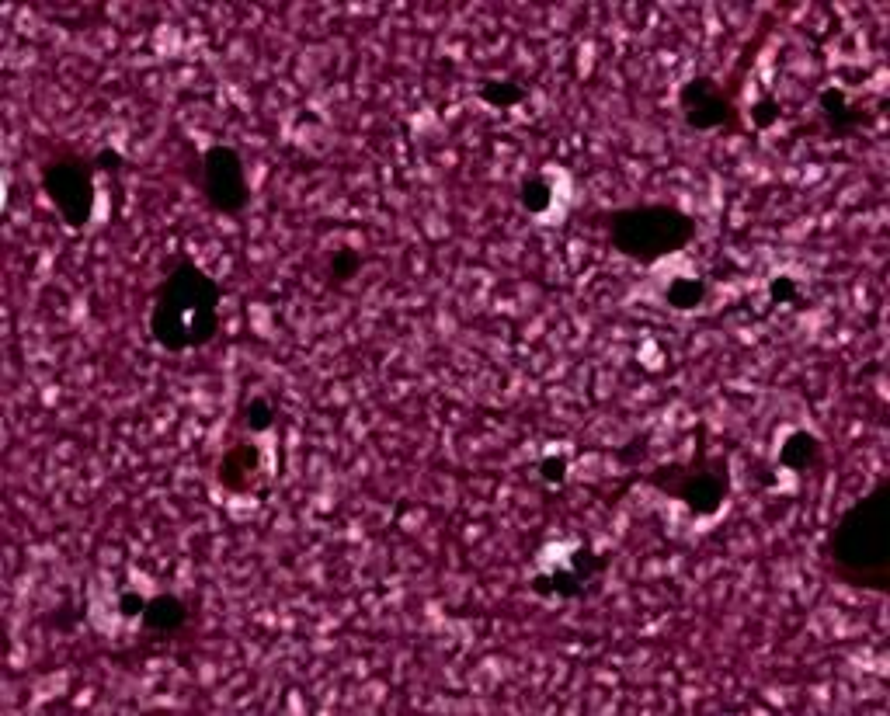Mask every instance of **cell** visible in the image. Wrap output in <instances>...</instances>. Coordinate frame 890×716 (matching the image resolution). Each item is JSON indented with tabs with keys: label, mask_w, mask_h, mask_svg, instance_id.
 I'll list each match as a JSON object with an SVG mask.
<instances>
[{
	"label": "cell",
	"mask_w": 890,
	"mask_h": 716,
	"mask_svg": "<svg viewBox=\"0 0 890 716\" xmlns=\"http://www.w3.org/2000/svg\"><path fill=\"white\" fill-rule=\"evenodd\" d=\"M143 609H147V598H143V595H136V591H122V595H119V612L126 619L143 616Z\"/></svg>",
	"instance_id": "7402d4cb"
},
{
	"label": "cell",
	"mask_w": 890,
	"mask_h": 716,
	"mask_svg": "<svg viewBox=\"0 0 890 716\" xmlns=\"http://www.w3.org/2000/svg\"><path fill=\"white\" fill-rule=\"evenodd\" d=\"M828 567L852 588L890 591V480L838 518L828 536Z\"/></svg>",
	"instance_id": "6da1fadb"
},
{
	"label": "cell",
	"mask_w": 890,
	"mask_h": 716,
	"mask_svg": "<svg viewBox=\"0 0 890 716\" xmlns=\"http://www.w3.org/2000/svg\"><path fill=\"white\" fill-rule=\"evenodd\" d=\"M539 477H543V484L560 487L567 480V456H543L539 459Z\"/></svg>",
	"instance_id": "ac0fdd59"
},
{
	"label": "cell",
	"mask_w": 890,
	"mask_h": 716,
	"mask_svg": "<svg viewBox=\"0 0 890 716\" xmlns=\"http://www.w3.org/2000/svg\"><path fill=\"white\" fill-rule=\"evenodd\" d=\"M115 164H119V153L105 150V153H98V164H94V167H101V171H108V167H115Z\"/></svg>",
	"instance_id": "603a6c76"
},
{
	"label": "cell",
	"mask_w": 890,
	"mask_h": 716,
	"mask_svg": "<svg viewBox=\"0 0 890 716\" xmlns=\"http://www.w3.org/2000/svg\"><path fill=\"white\" fill-rule=\"evenodd\" d=\"M751 122H755L758 129H769L772 122H779V105L772 98H762L755 108H751Z\"/></svg>",
	"instance_id": "ffe728a7"
},
{
	"label": "cell",
	"mask_w": 890,
	"mask_h": 716,
	"mask_svg": "<svg viewBox=\"0 0 890 716\" xmlns=\"http://www.w3.org/2000/svg\"><path fill=\"white\" fill-rule=\"evenodd\" d=\"M571 567L581 574V581H592V574L602 571L605 560L595 557V553H588V550H578V553H574V560H571Z\"/></svg>",
	"instance_id": "d6986e66"
},
{
	"label": "cell",
	"mask_w": 890,
	"mask_h": 716,
	"mask_svg": "<svg viewBox=\"0 0 890 716\" xmlns=\"http://www.w3.org/2000/svg\"><path fill=\"white\" fill-rule=\"evenodd\" d=\"M678 108L689 129L710 133V129H734L738 126V108L734 101L713 84L710 77H692L678 91Z\"/></svg>",
	"instance_id": "8992f818"
},
{
	"label": "cell",
	"mask_w": 890,
	"mask_h": 716,
	"mask_svg": "<svg viewBox=\"0 0 890 716\" xmlns=\"http://www.w3.org/2000/svg\"><path fill=\"white\" fill-rule=\"evenodd\" d=\"M480 101L491 108H515L525 101V87H519L515 80H487L480 87Z\"/></svg>",
	"instance_id": "5bb4252c"
},
{
	"label": "cell",
	"mask_w": 890,
	"mask_h": 716,
	"mask_svg": "<svg viewBox=\"0 0 890 716\" xmlns=\"http://www.w3.org/2000/svg\"><path fill=\"white\" fill-rule=\"evenodd\" d=\"M519 202H522L525 213L543 216L546 209H550V202H553L550 181H546V178H525L522 181V192H519Z\"/></svg>",
	"instance_id": "9a60e30c"
},
{
	"label": "cell",
	"mask_w": 890,
	"mask_h": 716,
	"mask_svg": "<svg viewBox=\"0 0 890 716\" xmlns=\"http://www.w3.org/2000/svg\"><path fill=\"white\" fill-rule=\"evenodd\" d=\"M769 296L772 303H793V299H797V282H793L790 275H779V279L769 282Z\"/></svg>",
	"instance_id": "44dd1931"
},
{
	"label": "cell",
	"mask_w": 890,
	"mask_h": 716,
	"mask_svg": "<svg viewBox=\"0 0 890 716\" xmlns=\"http://www.w3.org/2000/svg\"><path fill=\"white\" fill-rule=\"evenodd\" d=\"M202 192L206 202L223 216H237L251 202V188H247V167L233 146L216 143L202 153Z\"/></svg>",
	"instance_id": "5b68a950"
},
{
	"label": "cell",
	"mask_w": 890,
	"mask_h": 716,
	"mask_svg": "<svg viewBox=\"0 0 890 716\" xmlns=\"http://www.w3.org/2000/svg\"><path fill=\"white\" fill-rule=\"evenodd\" d=\"M817 459H821V445H817V438L811 431H793V435L783 442V449H779V463H783L786 470H797V473L814 470Z\"/></svg>",
	"instance_id": "8fae6325"
},
{
	"label": "cell",
	"mask_w": 890,
	"mask_h": 716,
	"mask_svg": "<svg viewBox=\"0 0 890 716\" xmlns=\"http://www.w3.org/2000/svg\"><path fill=\"white\" fill-rule=\"evenodd\" d=\"M42 188L70 230L91 223L94 216V167L80 157H56L42 167Z\"/></svg>",
	"instance_id": "277c9868"
},
{
	"label": "cell",
	"mask_w": 890,
	"mask_h": 716,
	"mask_svg": "<svg viewBox=\"0 0 890 716\" xmlns=\"http://www.w3.org/2000/svg\"><path fill=\"white\" fill-rule=\"evenodd\" d=\"M817 105H821L824 119L831 122V129H835V133H852V129L863 126V119H866L863 112H856V108L849 105V94H845L842 87H835V84L824 87V91L817 94Z\"/></svg>",
	"instance_id": "30bf717a"
},
{
	"label": "cell",
	"mask_w": 890,
	"mask_h": 716,
	"mask_svg": "<svg viewBox=\"0 0 890 716\" xmlns=\"http://www.w3.org/2000/svg\"><path fill=\"white\" fill-rule=\"evenodd\" d=\"M706 299V282L703 279H675L665 289V303L671 310H696Z\"/></svg>",
	"instance_id": "4fadbf2b"
},
{
	"label": "cell",
	"mask_w": 890,
	"mask_h": 716,
	"mask_svg": "<svg viewBox=\"0 0 890 716\" xmlns=\"http://www.w3.org/2000/svg\"><path fill=\"white\" fill-rule=\"evenodd\" d=\"M258 470H261L258 449H254L251 442H240V445H233V449L223 456V463H220V484L226 487V491L244 494V491H251L254 473H258Z\"/></svg>",
	"instance_id": "ba28073f"
},
{
	"label": "cell",
	"mask_w": 890,
	"mask_h": 716,
	"mask_svg": "<svg viewBox=\"0 0 890 716\" xmlns=\"http://www.w3.org/2000/svg\"><path fill=\"white\" fill-rule=\"evenodd\" d=\"M609 237L623 258L658 265L696 237V219L675 206H626L609 216Z\"/></svg>",
	"instance_id": "3957f363"
},
{
	"label": "cell",
	"mask_w": 890,
	"mask_h": 716,
	"mask_svg": "<svg viewBox=\"0 0 890 716\" xmlns=\"http://www.w3.org/2000/svg\"><path fill=\"white\" fill-rule=\"evenodd\" d=\"M188 619V609L178 595H153L147 598V609H143V623L153 633H178Z\"/></svg>",
	"instance_id": "9c48e42d"
},
{
	"label": "cell",
	"mask_w": 890,
	"mask_h": 716,
	"mask_svg": "<svg viewBox=\"0 0 890 716\" xmlns=\"http://www.w3.org/2000/svg\"><path fill=\"white\" fill-rule=\"evenodd\" d=\"M359 268H362V254L355 251V247H341V251H334V258H331V279L334 282L355 279V275H359Z\"/></svg>",
	"instance_id": "e0dca14e"
},
{
	"label": "cell",
	"mask_w": 890,
	"mask_h": 716,
	"mask_svg": "<svg viewBox=\"0 0 890 716\" xmlns=\"http://www.w3.org/2000/svg\"><path fill=\"white\" fill-rule=\"evenodd\" d=\"M654 484L665 487L668 494H675V498L699 518H713L727 501V473H717V470H685L678 473V477L654 473Z\"/></svg>",
	"instance_id": "52a82bcc"
},
{
	"label": "cell",
	"mask_w": 890,
	"mask_h": 716,
	"mask_svg": "<svg viewBox=\"0 0 890 716\" xmlns=\"http://www.w3.org/2000/svg\"><path fill=\"white\" fill-rule=\"evenodd\" d=\"M585 584L588 581H581V574L574 571V567H560V571L553 574H539L536 581H532V591L546 598H578L581 591H585Z\"/></svg>",
	"instance_id": "7c38bea8"
},
{
	"label": "cell",
	"mask_w": 890,
	"mask_h": 716,
	"mask_svg": "<svg viewBox=\"0 0 890 716\" xmlns=\"http://www.w3.org/2000/svg\"><path fill=\"white\" fill-rule=\"evenodd\" d=\"M223 289L195 261H178L153 292L150 334L164 352L206 348L220 331Z\"/></svg>",
	"instance_id": "7a4b0ae2"
},
{
	"label": "cell",
	"mask_w": 890,
	"mask_h": 716,
	"mask_svg": "<svg viewBox=\"0 0 890 716\" xmlns=\"http://www.w3.org/2000/svg\"><path fill=\"white\" fill-rule=\"evenodd\" d=\"M244 425L254 431V435H261V431L275 428V407L268 404L265 397H251L244 404Z\"/></svg>",
	"instance_id": "2e32d148"
}]
</instances>
